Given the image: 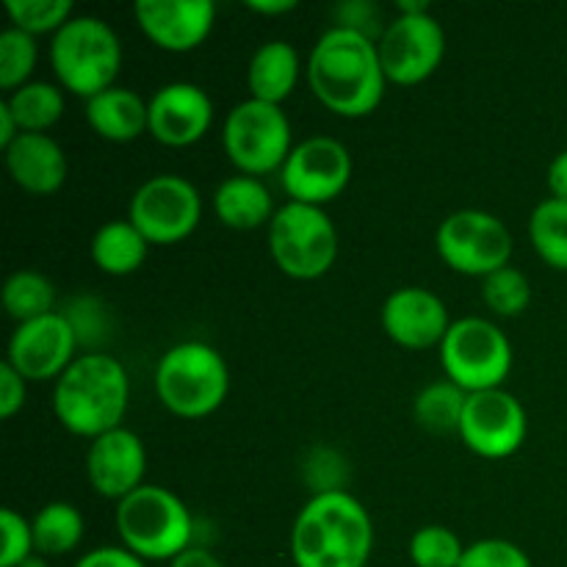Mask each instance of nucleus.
I'll list each match as a JSON object with an SVG mask.
<instances>
[{"instance_id": "nucleus-16", "label": "nucleus", "mask_w": 567, "mask_h": 567, "mask_svg": "<svg viewBox=\"0 0 567 567\" xmlns=\"http://www.w3.org/2000/svg\"><path fill=\"white\" fill-rule=\"evenodd\" d=\"M150 136L164 147H192L214 125V103L197 83L177 81L161 86L147 100Z\"/></svg>"}, {"instance_id": "nucleus-39", "label": "nucleus", "mask_w": 567, "mask_h": 567, "mask_svg": "<svg viewBox=\"0 0 567 567\" xmlns=\"http://www.w3.org/2000/svg\"><path fill=\"white\" fill-rule=\"evenodd\" d=\"M548 188H551L554 199L567 203V150H563L548 166Z\"/></svg>"}, {"instance_id": "nucleus-5", "label": "nucleus", "mask_w": 567, "mask_h": 567, "mask_svg": "<svg viewBox=\"0 0 567 567\" xmlns=\"http://www.w3.org/2000/svg\"><path fill=\"white\" fill-rule=\"evenodd\" d=\"M116 532L144 563H172L194 540V518L183 498L161 485H142L116 504Z\"/></svg>"}, {"instance_id": "nucleus-10", "label": "nucleus", "mask_w": 567, "mask_h": 567, "mask_svg": "<svg viewBox=\"0 0 567 567\" xmlns=\"http://www.w3.org/2000/svg\"><path fill=\"white\" fill-rule=\"evenodd\" d=\"M435 247L449 269L485 280L493 271L509 266L515 241L509 227L498 216L465 208L441 221L435 233Z\"/></svg>"}, {"instance_id": "nucleus-31", "label": "nucleus", "mask_w": 567, "mask_h": 567, "mask_svg": "<svg viewBox=\"0 0 567 567\" xmlns=\"http://www.w3.org/2000/svg\"><path fill=\"white\" fill-rule=\"evenodd\" d=\"M39 59L37 37L20 31L11 25L9 31L0 33V89L6 92H17L20 86L31 83L33 66Z\"/></svg>"}, {"instance_id": "nucleus-25", "label": "nucleus", "mask_w": 567, "mask_h": 567, "mask_svg": "<svg viewBox=\"0 0 567 567\" xmlns=\"http://www.w3.org/2000/svg\"><path fill=\"white\" fill-rule=\"evenodd\" d=\"M33 526V546L42 557H64L72 554L83 540L86 532V520H83L81 509L72 507L66 502H50L44 504L31 520Z\"/></svg>"}, {"instance_id": "nucleus-42", "label": "nucleus", "mask_w": 567, "mask_h": 567, "mask_svg": "<svg viewBox=\"0 0 567 567\" xmlns=\"http://www.w3.org/2000/svg\"><path fill=\"white\" fill-rule=\"evenodd\" d=\"M20 567H50V565H48V557H42V554H33V557L25 559Z\"/></svg>"}, {"instance_id": "nucleus-33", "label": "nucleus", "mask_w": 567, "mask_h": 567, "mask_svg": "<svg viewBox=\"0 0 567 567\" xmlns=\"http://www.w3.org/2000/svg\"><path fill=\"white\" fill-rule=\"evenodd\" d=\"M11 22L20 31L39 37V33H59L72 20L70 0H9Z\"/></svg>"}, {"instance_id": "nucleus-29", "label": "nucleus", "mask_w": 567, "mask_h": 567, "mask_svg": "<svg viewBox=\"0 0 567 567\" xmlns=\"http://www.w3.org/2000/svg\"><path fill=\"white\" fill-rule=\"evenodd\" d=\"M529 238L535 252L551 269L567 271V203L565 199H543L529 219Z\"/></svg>"}, {"instance_id": "nucleus-36", "label": "nucleus", "mask_w": 567, "mask_h": 567, "mask_svg": "<svg viewBox=\"0 0 567 567\" xmlns=\"http://www.w3.org/2000/svg\"><path fill=\"white\" fill-rule=\"evenodd\" d=\"M25 396L28 382L9 363L0 365V419H14L25 404Z\"/></svg>"}, {"instance_id": "nucleus-14", "label": "nucleus", "mask_w": 567, "mask_h": 567, "mask_svg": "<svg viewBox=\"0 0 567 567\" xmlns=\"http://www.w3.org/2000/svg\"><path fill=\"white\" fill-rule=\"evenodd\" d=\"M457 435L476 457L507 460L524 446L529 435V419L524 404L504 388L468 393Z\"/></svg>"}, {"instance_id": "nucleus-7", "label": "nucleus", "mask_w": 567, "mask_h": 567, "mask_svg": "<svg viewBox=\"0 0 567 567\" xmlns=\"http://www.w3.org/2000/svg\"><path fill=\"white\" fill-rule=\"evenodd\" d=\"M441 365L465 393L496 391L513 371V343L482 316L452 321L441 343Z\"/></svg>"}, {"instance_id": "nucleus-38", "label": "nucleus", "mask_w": 567, "mask_h": 567, "mask_svg": "<svg viewBox=\"0 0 567 567\" xmlns=\"http://www.w3.org/2000/svg\"><path fill=\"white\" fill-rule=\"evenodd\" d=\"M169 567H225V565H221V559L216 557V554H210L208 548L192 546L186 548L181 557L172 559Z\"/></svg>"}, {"instance_id": "nucleus-22", "label": "nucleus", "mask_w": 567, "mask_h": 567, "mask_svg": "<svg viewBox=\"0 0 567 567\" xmlns=\"http://www.w3.org/2000/svg\"><path fill=\"white\" fill-rule=\"evenodd\" d=\"M214 214L230 230H258L275 219V199L260 177L236 175L214 192Z\"/></svg>"}, {"instance_id": "nucleus-40", "label": "nucleus", "mask_w": 567, "mask_h": 567, "mask_svg": "<svg viewBox=\"0 0 567 567\" xmlns=\"http://www.w3.org/2000/svg\"><path fill=\"white\" fill-rule=\"evenodd\" d=\"M20 125H17V120L14 116H11V111H9V105H6V100L3 103H0V147H9L11 142H14L17 136H20Z\"/></svg>"}, {"instance_id": "nucleus-21", "label": "nucleus", "mask_w": 567, "mask_h": 567, "mask_svg": "<svg viewBox=\"0 0 567 567\" xmlns=\"http://www.w3.org/2000/svg\"><path fill=\"white\" fill-rule=\"evenodd\" d=\"M86 122L100 138L114 144L136 142L150 133L147 103L125 86H111L86 100Z\"/></svg>"}, {"instance_id": "nucleus-32", "label": "nucleus", "mask_w": 567, "mask_h": 567, "mask_svg": "<svg viewBox=\"0 0 567 567\" xmlns=\"http://www.w3.org/2000/svg\"><path fill=\"white\" fill-rule=\"evenodd\" d=\"M465 546L449 526H421L410 537V563L415 567H457Z\"/></svg>"}, {"instance_id": "nucleus-18", "label": "nucleus", "mask_w": 567, "mask_h": 567, "mask_svg": "<svg viewBox=\"0 0 567 567\" xmlns=\"http://www.w3.org/2000/svg\"><path fill=\"white\" fill-rule=\"evenodd\" d=\"M138 28L166 53L197 50L210 37L216 3L210 0H138L133 6Z\"/></svg>"}, {"instance_id": "nucleus-12", "label": "nucleus", "mask_w": 567, "mask_h": 567, "mask_svg": "<svg viewBox=\"0 0 567 567\" xmlns=\"http://www.w3.org/2000/svg\"><path fill=\"white\" fill-rule=\"evenodd\" d=\"M352 169V153L338 138L310 136L291 150L280 169V181L291 203L324 208L347 192Z\"/></svg>"}, {"instance_id": "nucleus-34", "label": "nucleus", "mask_w": 567, "mask_h": 567, "mask_svg": "<svg viewBox=\"0 0 567 567\" xmlns=\"http://www.w3.org/2000/svg\"><path fill=\"white\" fill-rule=\"evenodd\" d=\"M457 567H535L529 554L515 543L502 540V537H487L465 546L463 559Z\"/></svg>"}, {"instance_id": "nucleus-41", "label": "nucleus", "mask_w": 567, "mask_h": 567, "mask_svg": "<svg viewBox=\"0 0 567 567\" xmlns=\"http://www.w3.org/2000/svg\"><path fill=\"white\" fill-rule=\"evenodd\" d=\"M247 9L258 11V14H286V11H293L297 9V0H266V3H260V0H252V3H247Z\"/></svg>"}, {"instance_id": "nucleus-15", "label": "nucleus", "mask_w": 567, "mask_h": 567, "mask_svg": "<svg viewBox=\"0 0 567 567\" xmlns=\"http://www.w3.org/2000/svg\"><path fill=\"white\" fill-rule=\"evenodd\" d=\"M78 332L64 313L42 316V319L17 324L9 341L6 363L25 382L59 380L78 358Z\"/></svg>"}, {"instance_id": "nucleus-30", "label": "nucleus", "mask_w": 567, "mask_h": 567, "mask_svg": "<svg viewBox=\"0 0 567 567\" xmlns=\"http://www.w3.org/2000/svg\"><path fill=\"white\" fill-rule=\"evenodd\" d=\"M482 302L504 319H515L532 305V282L515 266L493 271L491 277L482 280Z\"/></svg>"}, {"instance_id": "nucleus-20", "label": "nucleus", "mask_w": 567, "mask_h": 567, "mask_svg": "<svg viewBox=\"0 0 567 567\" xmlns=\"http://www.w3.org/2000/svg\"><path fill=\"white\" fill-rule=\"evenodd\" d=\"M3 153L11 181L28 194H55L66 183V153L48 133H20Z\"/></svg>"}, {"instance_id": "nucleus-35", "label": "nucleus", "mask_w": 567, "mask_h": 567, "mask_svg": "<svg viewBox=\"0 0 567 567\" xmlns=\"http://www.w3.org/2000/svg\"><path fill=\"white\" fill-rule=\"evenodd\" d=\"M0 532H3V548H0V567H20L25 559L37 554L33 546L31 520L22 518L17 509L6 507L0 513Z\"/></svg>"}, {"instance_id": "nucleus-1", "label": "nucleus", "mask_w": 567, "mask_h": 567, "mask_svg": "<svg viewBox=\"0 0 567 567\" xmlns=\"http://www.w3.org/2000/svg\"><path fill=\"white\" fill-rule=\"evenodd\" d=\"M308 83L327 111L347 120H360L380 109L385 97L377 39L352 28L332 25L313 44L308 61Z\"/></svg>"}, {"instance_id": "nucleus-13", "label": "nucleus", "mask_w": 567, "mask_h": 567, "mask_svg": "<svg viewBox=\"0 0 567 567\" xmlns=\"http://www.w3.org/2000/svg\"><path fill=\"white\" fill-rule=\"evenodd\" d=\"M377 50H380L388 83L415 86L441 66L443 55H446V33L430 11L399 14L380 33Z\"/></svg>"}, {"instance_id": "nucleus-27", "label": "nucleus", "mask_w": 567, "mask_h": 567, "mask_svg": "<svg viewBox=\"0 0 567 567\" xmlns=\"http://www.w3.org/2000/svg\"><path fill=\"white\" fill-rule=\"evenodd\" d=\"M465 402H468V393L454 385L452 380L432 382L415 396V421L435 435H452V432L457 435Z\"/></svg>"}, {"instance_id": "nucleus-3", "label": "nucleus", "mask_w": 567, "mask_h": 567, "mask_svg": "<svg viewBox=\"0 0 567 567\" xmlns=\"http://www.w3.org/2000/svg\"><path fill=\"white\" fill-rule=\"evenodd\" d=\"M131 404V377L125 365L105 352L78 354L55 380L53 413L70 435L94 437L120 430Z\"/></svg>"}, {"instance_id": "nucleus-4", "label": "nucleus", "mask_w": 567, "mask_h": 567, "mask_svg": "<svg viewBox=\"0 0 567 567\" xmlns=\"http://www.w3.org/2000/svg\"><path fill=\"white\" fill-rule=\"evenodd\" d=\"M230 371L219 349L203 341L175 343L155 365V393L177 419H205L225 404Z\"/></svg>"}, {"instance_id": "nucleus-28", "label": "nucleus", "mask_w": 567, "mask_h": 567, "mask_svg": "<svg viewBox=\"0 0 567 567\" xmlns=\"http://www.w3.org/2000/svg\"><path fill=\"white\" fill-rule=\"evenodd\" d=\"M55 288L44 275L31 269H20L6 280L3 286V308L17 324L42 319L53 313Z\"/></svg>"}, {"instance_id": "nucleus-11", "label": "nucleus", "mask_w": 567, "mask_h": 567, "mask_svg": "<svg viewBox=\"0 0 567 567\" xmlns=\"http://www.w3.org/2000/svg\"><path fill=\"white\" fill-rule=\"evenodd\" d=\"M127 219L150 244L169 247L192 236L203 219V197L188 177L155 175L144 181L127 205Z\"/></svg>"}, {"instance_id": "nucleus-37", "label": "nucleus", "mask_w": 567, "mask_h": 567, "mask_svg": "<svg viewBox=\"0 0 567 567\" xmlns=\"http://www.w3.org/2000/svg\"><path fill=\"white\" fill-rule=\"evenodd\" d=\"M75 567H147V563L138 559L133 551H127L125 546H100L83 554Z\"/></svg>"}, {"instance_id": "nucleus-26", "label": "nucleus", "mask_w": 567, "mask_h": 567, "mask_svg": "<svg viewBox=\"0 0 567 567\" xmlns=\"http://www.w3.org/2000/svg\"><path fill=\"white\" fill-rule=\"evenodd\" d=\"M22 133H44L64 116V89L48 81H31L6 97Z\"/></svg>"}, {"instance_id": "nucleus-17", "label": "nucleus", "mask_w": 567, "mask_h": 567, "mask_svg": "<svg viewBox=\"0 0 567 567\" xmlns=\"http://www.w3.org/2000/svg\"><path fill=\"white\" fill-rule=\"evenodd\" d=\"M144 471H147V452L136 432L120 426L89 443L86 476L97 496L116 504L125 502L144 485Z\"/></svg>"}, {"instance_id": "nucleus-24", "label": "nucleus", "mask_w": 567, "mask_h": 567, "mask_svg": "<svg viewBox=\"0 0 567 567\" xmlns=\"http://www.w3.org/2000/svg\"><path fill=\"white\" fill-rule=\"evenodd\" d=\"M150 241L131 219L105 221L92 238V260L103 275L127 277L147 260Z\"/></svg>"}, {"instance_id": "nucleus-9", "label": "nucleus", "mask_w": 567, "mask_h": 567, "mask_svg": "<svg viewBox=\"0 0 567 567\" xmlns=\"http://www.w3.org/2000/svg\"><path fill=\"white\" fill-rule=\"evenodd\" d=\"M221 142L241 175H269V172L282 169L291 155V122L282 105L249 97L227 114Z\"/></svg>"}, {"instance_id": "nucleus-8", "label": "nucleus", "mask_w": 567, "mask_h": 567, "mask_svg": "<svg viewBox=\"0 0 567 567\" xmlns=\"http://www.w3.org/2000/svg\"><path fill=\"white\" fill-rule=\"evenodd\" d=\"M269 249L282 275L319 280L336 266L338 230L324 208L288 199L269 225Z\"/></svg>"}, {"instance_id": "nucleus-19", "label": "nucleus", "mask_w": 567, "mask_h": 567, "mask_svg": "<svg viewBox=\"0 0 567 567\" xmlns=\"http://www.w3.org/2000/svg\"><path fill=\"white\" fill-rule=\"evenodd\" d=\"M382 327L388 338L404 349L441 347L452 319L449 308L435 291L404 286L393 291L382 305Z\"/></svg>"}, {"instance_id": "nucleus-6", "label": "nucleus", "mask_w": 567, "mask_h": 567, "mask_svg": "<svg viewBox=\"0 0 567 567\" xmlns=\"http://www.w3.org/2000/svg\"><path fill=\"white\" fill-rule=\"evenodd\" d=\"M59 86L83 100L114 86L122 66V44L114 28L92 14L72 17L50 42Z\"/></svg>"}, {"instance_id": "nucleus-23", "label": "nucleus", "mask_w": 567, "mask_h": 567, "mask_svg": "<svg viewBox=\"0 0 567 567\" xmlns=\"http://www.w3.org/2000/svg\"><path fill=\"white\" fill-rule=\"evenodd\" d=\"M299 70L302 64H299V53L293 50V44L286 39H271V42L260 44L249 59V92L255 100L282 105V100L291 97L297 89Z\"/></svg>"}, {"instance_id": "nucleus-2", "label": "nucleus", "mask_w": 567, "mask_h": 567, "mask_svg": "<svg viewBox=\"0 0 567 567\" xmlns=\"http://www.w3.org/2000/svg\"><path fill=\"white\" fill-rule=\"evenodd\" d=\"M371 551L374 524L352 493H316L293 520L291 559L297 567H365Z\"/></svg>"}]
</instances>
